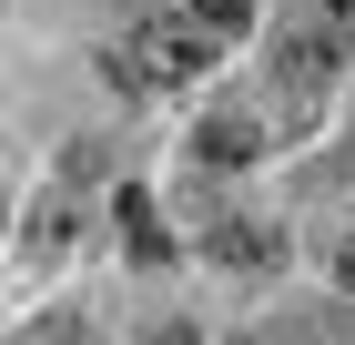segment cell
<instances>
[{"mask_svg":"<svg viewBox=\"0 0 355 345\" xmlns=\"http://www.w3.org/2000/svg\"><path fill=\"white\" fill-rule=\"evenodd\" d=\"M214 31L203 21H183V10H173V21H132V41H122V81H132V92H193V81L214 71Z\"/></svg>","mask_w":355,"mask_h":345,"instance_id":"obj_1","label":"cell"},{"mask_svg":"<svg viewBox=\"0 0 355 345\" xmlns=\"http://www.w3.org/2000/svg\"><path fill=\"white\" fill-rule=\"evenodd\" d=\"M203 254H214V264H234V274H264V264H274V234H264V224L214 213V224H203Z\"/></svg>","mask_w":355,"mask_h":345,"instance_id":"obj_2","label":"cell"},{"mask_svg":"<svg viewBox=\"0 0 355 345\" xmlns=\"http://www.w3.org/2000/svg\"><path fill=\"white\" fill-rule=\"evenodd\" d=\"M325 71H335V51L315 41V21H295L284 41H274V81H284V92H315Z\"/></svg>","mask_w":355,"mask_h":345,"instance_id":"obj_3","label":"cell"},{"mask_svg":"<svg viewBox=\"0 0 355 345\" xmlns=\"http://www.w3.org/2000/svg\"><path fill=\"white\" fill-rule=\"evenodd\" d=\"M193 153H203V162H254V153H264V133H254L244 112H223V122H203V133H193Z\"/></svg>","mask_w":355,"mask_h":345,"instance_id":"obj_4","label":"cell"},{"mask_svg":"<svg viewBox=\"0 0 355 345\" xmlns=\"http://www.w3.org/2000/svg\"><path fill=\"white\" fill-rule=\"evenodd\" d=\"M304 21H315V41H325L335 61L355 51V0H315V10H304Z\"/></svg>","mask_w":355,"mask_h":345,"instance_id":"obj_5","label":"cell"},{"mask_svg":"<svg viewBox=\"0 0 355 345\" xmlns=\"http://www.w3.org/2000/svg\"><path fill=\"white\" fill-rule=\"evenodd\" d=\"M183 21H203L214 41H234V31L254 21V0H183Z\"/></svg>","mask_w":355,"mask_h":345,"instance_id":"obj_6","label":"cell"},{"mask_svg":"<svg viewBox=\"0 0 355 345\" xmlns=\"http://www.w3.org/2000/svg\"><path fill=\"white\" fill-rule=\"evenodd\" d=\"M21 345H82V315H41V325H21Z\"/></svg>","mask_w":355,"mask_h":345,"instance_id":"obj_7","label":"cell"},{"mask_svg":"<svg viewBox=\"0 0 355 345\" xmlns=\"http://www.w3.org/2000/svg\"><path fill=\"white\" fill-rule=\"evenodd\" d=\"M21 244H31V254H61V244H71V213H41V224H31Z\"/></svg>","mask_w":355,"mask_h":345,"instance_id":"obj_8","label":"cell"},{"mask_svg":"<svg viewBox=\"0 0 355 345\" xmlns=\"http://www.w3.org/2000/svg\"><path fill=\"white\" fill-rule=\"evenodd\" d=\"M335 285H345V294H355V234H345V244H335Z\"/></svg>","mask_w":355,"mask_h":345,"instance_id":"obj_9","label":"cell"}]
</instances>
